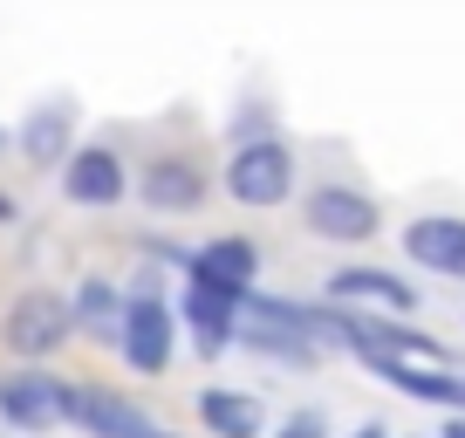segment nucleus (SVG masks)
I'll list each match as a JSON object with an SVG mask.
<instances>
[{"label": "nucleus", "mask_w": 465, "mask_h": 438, "mask_svg": "<svg viewBox=\"0 0 465 438\" xmlns=\"http://www.w3.org/2000/svg\"><path fill=\"white\" fill-rule=\"evenodd\" d=\"M438 438H465V411H445V424H438Z\"/></svg>", "instance_id": "obj_21"}, {"label": "nucleus", "mask_w": 465, "mask_h": 438, "mask_svg": "<svg viewBox=\"0 0 465 438\" xmlns=\"http://www.w3.org/2000/svg\"><path fill=\"white\" fill-rule=\"evenodd\" d=\"M219 192H226L240 213H281V205L302 199V151L288 131L267 137H240L219 158Z\"/></svg>", "instance_id": "obj_2"}, {"label": "nucleus", "mask_w": 465, "mask_h": 438, "mask_svg": "<svg viewBox=\"0 0 465 438\" xmlns=\"http://www.w3.org/2000/svg\"><path fill=\"white\" fill-rule=\"evenodd\" d=\"M0 226H21V199L7 185H0Z\"/></svg>", "instance_id": "obj_20"}, {"label": "nucleus", "mask_w": 465, "mask_h": 438, "mask_svg": "<svg viewBox=\"0 0 465 438\" xmlns=\"http://www.w3.org/2000/svg\"><path fill=\"white\" fill-rule=\"evenodd\" d=\"M267 438H342V432H335V418H329L322 404H294Z\"/></svg>", "instance_id": "obj_18"}, {"label": "nucleus", "mask_w": 465, "mask_h": 438, "mask_svg": "<svg viewBox=\"0 0 465 438\" xmlns=\"http://www.w3.org/2000/svg\"><path fill=\"white\" fill-rule=\"evenodd\" d=\"M322 302H342V308H370V315H418V281H404L397 267L383 261H335L322 274Z\"/></svg>", "instance_id": "obj_9"}, {"label": "nucleus", "mask_w": 465, "mask_h": 438, "mask_svg": "<svg viewBox=\"0 0 465 438\" xmlns=\"http://www.w3.org/2000/svg\"><path fill=\"white\" fill-rule=\"evenodd\" d=\"M404 438H411V432H404Z\"/></svg>", "instance_id": "obj_23"}, {"label": "nucleus", "mask_w": 465, "mask_h": 438, "mask_svg": "<svg viewBox=\"0 0 465 438\" xmlns=\"http://www.w3.org/2000/svg\"><path fill=\"white\" fill-rule=\"evenodd\" d=\"M55 192H62V205H75V213H116V205H131L137 172L110 137H89V144H75V158L55 172Z\"/></svg>", "instance_id": "obj_6"}, {"label": "nucleus", "mask_w": 465, "mask_h": 438, "mask_svg": "<svg viewBox=\"0 0 465 438\" xmlns=\"http://www.w3.org/2000/svg\"><path fill=\"white\" fill-rule=\"evenodd\" d=\"M342 438H397V432H391V424H377V418H363V424H349Z\"/></svg>", "instance_id": "obj_19"}, {"label": "nucleus", "mask_w": 465, "mask_h": 438, "mask_svg": "<svg viewBox=\"0 0 465 438\" xmlns=\"http://www.w3.org/2000/svg\"><path fill=\"white\" fill-rule=\"evenodd\" d=\"M397 247H404V261L418 274L465 281V213H411Z\"/></svg>", "instance_id": "obj_13"}, {"label": "nucleus", "mask_w": 465, "mask_h": 438, "mask_svg": "<svg viewBox=\"0 0 465 438\" xmlns=\"http://www.w3.org/2000/svg\"><path fill=\"white\" fill-rule=\"evenodd\" d=\"M69 308H75V336L96 343V350H116V336H124V281L116 274H83L69 288Z\"/></svg>", "instance_id": "obj_15"}, {"label": "nucleus", "mask_w": 465, "mask_h": 438, "mask_svg": "<svg viewBox=\"0 0 465 438\" xmlns=\"http://www.w3.org/2000/svg\"><path fill=\"white\" fill-rule=\"evenodd\" d=\"M240 350L261 356V363H274V370H302V377L322 363V343L315 336L281 329V322H267V315H240Z\"/></svg>", "instance_id": "obj_16"}, {"label": "nucleus", "mask_w": 465, "mask_h": 438, "mask_svg": "<svg viewBox=\"0 0 465 438\" xmlns=\"http://www.w3.org/2000/svg\"><path fill=\"white\" fill-rule=\"evenodd\" d=\"M69 432L75 438H178L172 424H158L131 391L89 383V377H69Z\"/></svg>", "instance_id": "obj_8"}, {"label": "nucleus", "mask_w": 465, "mask_h": 438, "mask_svg": "<svg viewBox=\"0 0 465 438\" xmlns=\"http://www.w3.org/2000/svg\"><path fill=\"white\" fill-rule=\"evenodd\" d=\"M178 294L164 288V267L137 261L131 281H124V336H116V356L131 377H164L178 356Z\"/></svg>", "instance_id": "obj_1"}, {"label": "nucleus", "mask_w": 465, "mask_h": 438, "mask_svg": "<svg viewBox=\"0 0 465 438\" xmlns=\"http://www.w3.org/2000/svg\"><path fill=\"white\" fill-rule=\"evenodd\" d=\"M240 315H247V302H232L219 288H199V281H178V329H185L199 363H219V356L240 350Z\"/></svg>", "instance_id": "obj_10"}, {"label": "nucleus", "mask_w": 465, "mask_h": 438, "mask_svg": "<svg viewBox=\"0 0 465 438\" xmlns=\"http://www.w3.org/2000/svg\"><path fill=\"white\" fill-rule=\"evenodd\" d=\"M192 418H199L205 438H267V432H274L261 391H240V383H199Z\"/></svg>", "instance_id": "obj_14"}, {"label": "nucleus", "mask_w": 465, "mask_h": 438, "mask_svg": "<svg viewBox=\"0 0 465 438\" xmlns=\"http://www.w3.org/2000/svg\"><path fill=\"white\" fill-rule=\"evenodd\" d=\"M294 219H302V234L322 240V247H370V240H383V205L377 192L349 185V178H315V185H302V199H294Z\"/></svg>", "instance_id": "obj_3"}, {"label": "nucleus", "mask_w": 465, "mask_h": 438, "mask_svg": "<svg viewBox=\"0 0 465 438\" xmlns=\"http://www.w3.org/2000/svg\"><path fill=\"white\" fill-rule=\"evenodd\" d=\"M0 424L15 438H48L69 424V377H55L48 363H15L0 377Z\"/></svg>", "instance_id": "obj_7"}, {"label": "nucleus", "mask_w": 465, "mask_h": 438, "mask_svg": "<svg viewBox=\"0 0 465 438\" xmlns=\"http://www.w3.org/2000/svg\"><path fill=\"white\" fill-rule=\"evenodd\" d=\"M267 131H281V117H274V103H267V96H240V103H232L226 144H240V137H267Z\"/></svg>", "instance_id": "obj_17"}, {"label": "nucleus", "mask_w": 465, "mask_h": 438, "mask_svg": "<svg viewBox=\"0 0 465 438\" xmlns=\"http://www.w3.org/2000/svg\"><path fill=\"white\" fill-rule=\"evenodd\" d=\"M69 343H75V308L62 288L35 281V288L7 294V308H0V350L15 363H55Z\"/></svg>", "instance_id": "obj_4"}, {"label": "nucleus", "mask_w": 465, "mask_h": 438, "mask_svg": "<svg viewBox=\"0 0 465 438\" xmlns=\"http://www.w3.org/2000/svg\"><path fill=\"white\" fill-rule=\"evenodd\" d=\"M178 281H199V288H219V294H232V302H247V294L261 288V240H247V234L199 240V247L185 254V274Z\"/></svg>", "instance_id": "obj_11"}, {"label": "nucleus", "mask_w": 465, "mask_h": 438, "mask_svg": "<svg viewBox=\"0 0 465 438\" xmlns=\"http://www.w3.org/2000/svg\"><path fill=\"white\" fill-rule=\"evenodd\" d=\"M7 151H15V131H7V124H0V158H7Z\"/></svg>", "instance_id": "obj_22"}, {"label": "nucleus", "mask_w": 465, "mask_h": 438, "mask_svg": "<svg viewBox=\"0 0 465 438\" xmlns=\"http://www.w3.org/2000/svg\"><path fill=\"white\" fill-rule=\"evenodd\" d=\"M219 192V172L192 144H158L137 158V205L158 219H192Z\"/></svg>", "instance_id": "obj_5"}, {"label": "nucleus", "mask_w": 465, "mask_h": 438, "mask_svg": "<svg viewBox=\"0 0 465 438\" xmlns=\"http://www.w3.org/2000/svg\"><path fill=\"white\" fill-rule=\"evenodd\" d=\"M75 96H42L35 110H21L15 124V151L28 172H62V164L75 158Z\"/></svg>", "instance_id": "obj_12"}]
</instances>
